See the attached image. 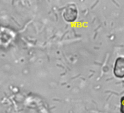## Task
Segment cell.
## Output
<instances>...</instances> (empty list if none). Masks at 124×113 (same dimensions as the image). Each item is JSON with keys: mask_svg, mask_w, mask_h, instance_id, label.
I'll use <instances>...</instances> for the list:
<instances>
[{"mask_svg": "<svg viewBox=\"0 0 124 113\" xmlns=\"http://www.w3.org/2000/svg\"><path fill=\"white\" fill-rule=\"evenodd\" d=\"M120 111L124 113V97H123L120 100Z\"/></svg>", "mask_w": 124, "mask_h": 113, "instance_id": "cell-3", "label": "cell"}, {"mask_svg": "<svg viewBox=\"0 0 124 113\" xmlns=\"http://www.w3.org/2000/svg\"><path fill=\"white\" fill-rule=\"evenodd\" d=\"M78 9L75 5H69L64 9L63 13L64 19L68 22H73L78 18Z\"/></svg>", "mask_w": 124, "mask_h": 113, "instance_id": "cell-1", "label": "cell"}, {"mask_svg": "<svg viewBox=\"0 0 124 113\" xmlns=\"http://www.w3.org/2000/svg\"><path fill=\"white\" fill-rule=\"evenodd\" d=\"M113 72L117 78L122 79L124 77V57L120 56L116 59Z\"/></svg>", "mask_w": 124, "mask_h": 113, "instance_id": "cell-2", "label": "cell"}]
</instances>
